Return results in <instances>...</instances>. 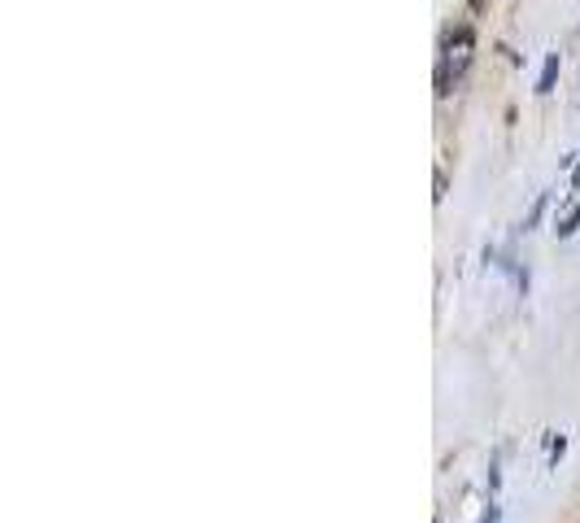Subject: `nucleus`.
Listing matches in <instances>:
<instances>
[{
  "label": "nucleus",
  "instance_id": "nucleus-4",
  "mask_svg": "<svg viewBox=\"0 0 580 523\" xmlns=\"http://www.w3.org/2000/svg\"><path fill=\"white\" fill-rule=\"evenodd\" d=\"M571 179H576V183H580V166H576V175H571Z\"/></svg>",
  "mask_w": 580,
  "mask_h": 523
},
{
  "label": "nucleus",
  "instance_id": "nucleus-2",
  "mask_svg": "<svg viewBox=\"0 0 580 523\" xmlns=\"http://www.w3.org/2000/svg\"><path fill=\"white\" fill-rule=\"evenodd\" d=\"M554 75H558V53H550V58H545V71H541L537 92H550V88H554Z\"/></svg>",
  "mask_w": 580,
  "mask_h": 523
},
{
  "label": "nucleus",
  "instance_id": "nucleus-1",
  "mask_svg": "<svg viewBox=\"0 0 580 523\" xmlns=\"http://www.w3.org/2000/svg\"><path fill=\"white\" fill-rule=\"evenodd\" d=\"M471 44H476V36H471V27H458L450 40H445V53H441V66H437V92L445 97L450 92V84L463 75V66L471 62Z\"/></svg>",
  "mask_w": 580,
  "mask_h": 523
},
{
  "label": "nucleus",
  "instance_id": "nucleus-3",
  "mask_svg": "<svg viewBox=\"0 0 580 523\" xmlns=\"http://www.w3.org/2000/svg\"><path fill=\"white\" fill-rule=\"evenodd\" d=\"M576 227H580V205H576V209H571V214H567V218H563V222L554 227V231H558V235H571Z\"/></svg>",
  "mask_w": 580,
  "mask_h": 523
}]
</instances>
